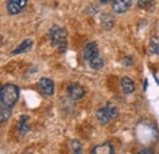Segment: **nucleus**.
<instances>
[{"instance_id": "1", "label": "nucleus", "mask_w": 159, "mask_h": 154, "mask_svg": "<svg viewBox=\"0 0 159 154\" xmlns=\"http://www.w3.org/2000/svg\"><path fill=\"white\" fill-rule=\"evenodd\" d=\"M19 87L12 84V83H7L5 84L1 91H0V103L1 105L4 106H7V108H12L17 99H19Z\"/></svg>"}, {"instance_id": "2", "label": "nucleus", "mask_w": 159, "mask_h": 154, "mask_svg": "<svg viewBox=\"0 0 159 154\" xmlns=\"http://www.w3.org/2000/svg\"><path fill=\"white\" fill-rule=\"evenodd\" d=\"M49 37L53 43L54 47L59 48L61 52L66 50V37L67 33L64 28H61L59 26H53L49 31Z\"/></svg>"}, {"instance_id": "3", "label": "nucleus", "mask_w": 159, "mask_h": 154, "mask_svg": "<svg viewBox=\"0 0 159 154\" xmlns=\"http://www.w3.org/2000/svg\"><path fill=\"white\" fill-rule=\"evenodd\" d=\"M119 115V110L115 105L111 104H107L105 106L100 108L99 110L97 111V119L99 121L100 125H107L110 121L115 120Z\"/></svg>"}, {"instance_id": "4", "label": "nucleus", "mask_w": 159, "mask_h": 154, "mask_svg": "<svg viewBox=\"0 0 159 154\" xmlns=\"http://www.w3.org/2000/svg\"><path fill=\"white\" fill-rule=\"evenodd\" d=\"M27 5V0H9L7 1V11L10 15L20 14Z\"/></svg>"}, {"instance_id": "5", "label": "nucleus", "mask_w": 159, "mask_h": 154, "mask_svg": "<svg viewBox=\"0 0 159 154\" xmlns=\"http://www.w3.org/2000/svg\"><path fill=\"white\" fill-rule=\"evenodd\" d=\"M84 59L87 60V62H91L92 60L99 58V50H98V47L96 43H88L86 47H84Z\"/></svg>"}, {"instance_id": "6", "label": "nucleus", "mask_w": 159, "mask_h": 154, "mask_svg": "<svg viewBox=\"0 0 159 154\" xmlns=\"http://www.w3.org/2000/svg\"><path fill=\"white\" fill-rule=\"evenodd\" d=\"M67 93L71 99L74 100H80L82 97L84 96V88L80 86L79 83H71L67 86Z\"/></svg>"}, {"instance_id": "7", "label": "nucleus", "mask_w": 159, "mask_h": 154, "mask_svg": "<svg viewBox=\"0 0 159 154\" xmlns=\"http://www.w3.org/2000/svg\"><path fill=\"white\" fill-rule=\"evenodd\" d=\"M38 86L42 93L45 96H52L54 93V82L50 78H45V77L40 78Z\"/></svg>"}, {"instance_id": "8", "label": "nucleus", "mask_w": 159, "mask_h": 154, "mask_svg": "<svg viewBox=\"0 0 159 154\" xmlns=\"http://www.w3.org/2000/svg\"><path fill=\"white\" fill-rule=\"evenodd\" d=\"M91 154H115V151H114V147L111 143L109 142H105V143H102L99 146H96Z\"/></svg>"}, {"instance_id": "9", "label": "nucleus", "mask_w": 159, "mask_h": 154, "mask_svg": "<svg viewBox=\"0 0 159 154\" xmlns=\"http://www.w3.org/2000/svg\"><path fill=\"white\" fill-rule=\"evenodd\" d=\"M131 6V0H115L113 4V10L116 14H122Z\"/></svg>"}, {"instance_id": "10", "label": "nucleus", "mask_w": 159, "mask_h": 154, "mask_svg": "<svg viewBox=\"0 0 159 154\" xmlns=\"http://www.w3.org/2000/svg\"><path fill=\"white\" fill-rule=\"evenodd\" d=\"M120 84H121V89L124 93L130 94V93L135 92V83L130 77H122L120 81Z\"/></svg>"}, {"instance_id": "11", "label": "nucleus", "mask_w": 159, "mask_h": 154, "mask_svg": "<svg viewBox=\"0 0 159 154\" xmlns=\"http://www.w3.org/2000/svg\"><path fill=\"white\" fill-rule=\"evenodd\" d=\"M32 44H33L32 39H26V40H23L20 45H19V47H17V48H16V49L12 52V55H16V54H21V53L27 52L28 49H31Z\"/></svg>"}, {"instance_id": "12", "label": "nucleus", "mask_w": 159, "mask_h": 154, "mask_svg": "<svg viewBox=\"0 0 159 154\" xmlns=\"http://www.w3.org/2000/svg\"><path fill=\"white\" fill-rule=\"evenodd\" d=\"M28 116H21V120H20V124H19V131L21 132V135H25L27 131H28Z\"/></svg>"}, {"instance_id": "13", "label": "nucleus", "mask_w": 159, "mask_h": 154, "mask_svg": "<svg viewBox=\"0 0 159 154\" xmlns=\"http://www.w3.org/2000/svg\"><path fill=\"white\" fill-rule=\"evenodd\" d=\"M10 114H11V108L1 105V108H0V117H1L0 120H1V122H5L10 117Z\"/></svg>"}, {"instance_id": "14", "label": "nucleus", "mask_w": 159, "mask_h": 154, "mask_svg": "<svg viewBox=\"0 0 159 154\" xmlns=\"http://www.w3.org/2000/svg\"><path fill=\"white\" fill-rule=\"evenodd\" d=\"M149 48H151V53H153V54H158L159 53V39H158V37H152V38H151Z\"/></svg>"}, {"instance_id": "15", "label": "nucleus", "mask_w": 159, "mask_h": 154, "mask_svg": "<svg viewBox=\"0 0 159 154\" xmlns=\"http://www.w3.org/2000/svg\"><path fill=\"white\" fill-rule=\"evenodd\" d=\"M71 147H72V151L75 154H82V146L79 141H72L71 142Z\"/></svg>"}, {"instance_id": "16", "label": "nucleus", "mask_w": 159, "mask_h": 154, "mask_svg": "<svg viewBox=\"0 0 159 154\" xmlns=\"http://www.w3.org/2000/svg\"><path fill=\"white\" fill-rule=\"evenodd\" d=\"M152 2H153V0H139L137 5H139V7H141V9H146V7H148Z\"/></svg>"}, {"instance_id": "17", "label": "nucleus", "mask_w": 159, "mask_h": 154, "mask_svg": "<svg viewBox=\"0 0 159 154\" xmlns=\"http://www.w3.org/2000/svg\"><path fill=\"white\" fill-rule=\"evenodd\" d=\"M137 154H154V152L151 151V149H142V151H139Z\"/></svg>"}, {"instance_id": "18", "label": "nucleus", "mask_w": 159, "mask_h": 154, "mask_svg": "<svg viewBox=\"0 0 159 154\" xmlns=\"http://www.w3.org/2000/svg\"><path fill=\"white\" fill-rule=\"evenodd\" d=\"M100 1H102V2H105V4H107V2H109V1H111V0H100Z\"/></svg>"}]
</instances>
